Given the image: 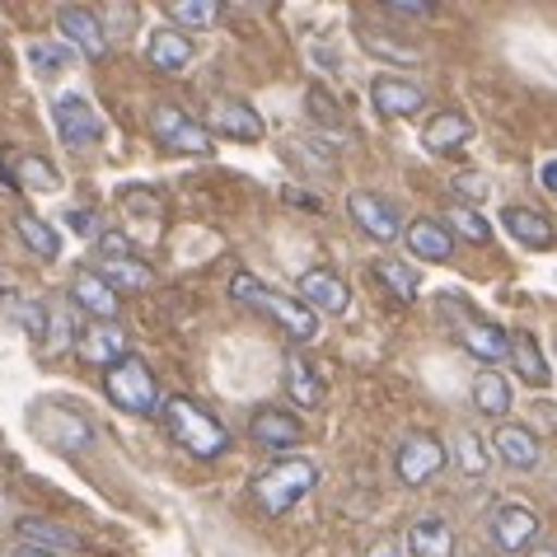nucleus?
<instances>
[{"label": "nucleus", "instance_id": "1", "mask_svg": "<svg viewBox=\"0 0 557 557\" xmlns=\"http://www.w3.org/2000/svg\"><path fill=\"white\" fill-rule=\"evenodd\" d=\"M230 296H235L239 305H249L253 314L272 319L276 329L290 337V343H314L319 314L300 296H282V290H272L268 282H258L253 272H235V282H230Z\"/></svg>", "mask_w": 557, "mask_h": 557}, {"label": "nucleus", "instance_id": "2", "mask_svg": "<svg viewBox=\"0 0 557 557\" xmlns=\"http://www.w3.org/2000/svg\"><path fill=\"white\" fill-rule=\"evenodd\" d=\"M164 426L193 459H221L230 450V431L215 422L202 404H193V398H183V394L164 398Z\"/></svg>", "mask_w": 557, "mask_h": 557}, {"label": "nucleus", "instance_id": "3", "mask_svg": "<svg viewBox=\"0 0 557 557\" xmlns=\"http://www.w3.org/2000/svg\"><path fill=\"white\" fill-rule=\"evenodd\" d=\"M314 487H319V469L309 459H300V455L276 459L253 478V497H258V506L268 510V516H286V510L300 506Z\"/></svg>", "mask_w": 557, "mask_h": 557}, {"label": "nucleus", "instance_id": "4", "mask_svg": "<svg viewBox=\"0 0 557 557\" xmlns=\"http://www.w3.org/2000/svg\"><path fill=\"white\" fill-rule=\"evenodd\" d=\"M28 426L34 436L57 455H85L95 445V426H89L85 412H75L71 404H57V398H38L28 408Z\"/></svg>", "mask_w": 557, "mask_h": 557}, {"label": "nucleus", "instance_id": "5", "mask_svg": "<svg viewBox=\"0 0 557 557\" xmlns=\"http://www.w3.org/2000/svg\"><path fill=\"white\" fill-rule=\"evenodd\" d=\"M103 394H108V404L132 412V417H164L160 384H154L141 356H127V361H117L113 370H103Z\"/></svg>", "mask_w": 557, "mask_h": 557}, {"label": "nucleus", "instance_id": "6", "mask_svg": "<svg viewBox=\"0 0 557 557\" xmlns=\"http://www.w3.org/2000/svg\"><path fill=\"white\" fill-rule=\"evenodd\" d=\"M150 132H154V141H160L164 150H174V154H211V146H215L202 122L188 117L174 103H154L150 108Z\"/></svg>", "mask_w": 557, "mask_h": 557}, {"label": "nucleus", "instance_id": "7", "mask_svg": "<svg viewBox=\"0 0 557 557\" xmlns=\"http://www.w3.org/2000/svg\"><path fill=\"white\" fill-rule=\"evenodd\" d=\"M52 122H57L61 141H66L71 150H89V146L103 141V117H99V108L89 103L85 95H57Z\"/></svg>", "mask_w": 557, "mask_h": 557}, {"label": "nucleus", "instance_id": "8", "mask_svg": "<svg viewBox=\"0 0 557 557\" xmlns=\"http://www.w3.org/2000/svg\"><path fill=\"white\" fill-rule=\"evenodd\" d=\"M57 28H61V38H66L71 48L81 57H89V61H99L108 52V28L89 5H61L57 10Z\"/></svg>", "mask_w": 557, "mask_h": 557}, {"label": "nucleus", "instance_id": "9", "mask_svg": "<svg viewBox=\"0 0 557 557\" xmlns=\"http://www.w3.org/2000/svg\"><path fill=\"white\" fill-rule=\"evenodd\" d=\"M394 469H398V478H404L408 487H422L445 469V445L436 436H422V431H417V436H408L404 445H398Z\"/></svg>", "mask_w": 557, "mask_h": 557}, {"label": "nucleus", "instance_id": "10", "mask_svg": "<svg viewBox=\"0 0 557 557\" xmlns=\"http://www.w3.org/2000/svg\"><path fill=\"white\" fill-rule=\"evenodd\" d=\"M539 539V516L520 502H502L492 510V544L502 553H524Z\"/></svg>", "mask_w": 557, "mask_h": 557}, {"label": "nucleus", "instance_id": "11", "mask_svg": "<svg viewBox=\"0 0 557 557\" xmlns=\"http://www.w3.org/2000/svg\"><path fill=\"white\" fill-rule=\"evenodd\" d=\"M347 211H351V221L361 225L375 244H389V239L404 235V221H398V211L384 202L380 193H351L347 197Z\"/></svg>", "mask_w": 557, "mask_h": 557}, {"label": "nucleus", "instance_id": "12", "mask_svg": "<svg viewBox=\"0 0 557 557\" xmlns=\"http://www.w3.org/2000/svg\"><path fill=\"white\" fill-rule=\"evenodd\" d=\"M296 296L314 309V314H343L347 300H351V290H347V282L333 268H309L296 282Z\"/></svg>", "mask_w": 557, "mask_h": 557}, {"label": "nucleus", "instance_id": "13", "mask_svg": "<svg viewBox=\"0 0 557 557\" xmlns=\"http://www.w3.org/2000/svg\"><path fill=\"white\" fill-rule=\"evenodd\" d=\"M370 103H375L384 117H417L426 95H422V85H408V81H398V75H375V81H370Z\"/></svg>", "mask_w": 557, "mask_h": 557}, {"label": "nucleus", "instance_id": "14", "mask_svg": "<svg viewBox=\"0 0 557 557\" xmlns=\"http://www.w3.org/2000/svg\"><path fill=\"white\" fill-rule=\"evenodd\" d=\"M211 132H221L230 136V141H262V117H258V108L253 103H244V99H215L211 103Z\"/></svg>", "mask_w": 557, "mask_h": 557}, {"label": "nucleus", "instance_id": "15", "mask_svg": "<svg viewBox=\"0 0 557 557\" xmlns=\"http://www.w3.org/2000/svg\"><path fill=\"white\" fill-rule=\"evenodd\" d=\"M71 300L85 305L99 323H113L117 319V290L108 286L103 272H95V268H75L71 272Z\"/></svg>", "mask_w": 557, "mask_h": 557}, {"label": "nucleus", "instance_id": "16", "mask_svg": "<svg viewBox=\"0 0 557 557\" xmlns=\"http://www.w3.org/2000/svg\"><path fill=\"white\" fill-rule=\"evenodd\" d=\"M75 351H81V361L89 366H103L113 370L117 361H127V337H122V329H113V323H95V329H85L81 337H75Z\"/></svg>", "mask_w": 557, "mask_h": 557}, {"label": "nucleus", "instance_id": "17", "mask_svg": "<svg viewBox=\"0 0 557 557\" xmlns=\"http://www.w3.org/2000/svg\"><path fill=\"white\" fill-rule=\"evenodd\" d=\"M502 225H506V235L524 244V249H553L557 244V230L544 211H534V207H506L502 211Z\"/></svg>", "mask_w": 557, "mask_h": 557}, {"label": "nucleus", "instance_id": "18", "mask_svg": "<svg viewBox=\"0 0 557 557\" xmlns=\"http://www.w3.org/2000/svg\"><path fill=\"white\" fill-rule=\"evenodd\" d=\"M249 436H253L258 445H268V450H296V441H300V417H296V412H282V408H262V412H253Z\"/></svg>", "mask_w": 557, "mask_h": 557}, {"label": "nucleus", "instance_id": "19", "mask_svg": "<svg viewBox=\"0 0 557 557\" xmlns=\"http://www.w3.org/2000/svg\"><path fill=\"white\" fill-rule=\"evenodd\" d=\"M146 57H150V66H154V71L178 75V71H188V66H193V42L183 38L178 28H154V34L146 38Z\"/></svg>", "mask_w": 557, "mask_h": 557}, {"label": "nucleus", "instance_id": "20", "mask_svg": "<svg viewBox=\"0 0 557 557\" xmlns=\"http://www.w3.org/2000/svg\"><path fill=\"white\" fill-rule=\"evenodd\" d=\"M455 333H459V343L478 356V361H506L510 356V337L487 319H469V323H459Z\"/></svg>", "mask_w": 557, "mask_h": 557}, {"label": "nucleus", "instance_id": "21", "mask_svg": "<svg viewBox=\"0 0 557 557\" xmlns=\"http://www.w3.org/2000/svg\"><path fill=\"white\" fill-rule=\"evenodd\" d=\"M20 534L28 548H42L52 557H71L81 553V534L66 530V524H52V520H20Z\"/></svg>", "mask_w": 557, "mask_h": 557}, {"label": "nucleus", "instance_id": "22", "mask_svg": "<svg viewBox=\"0 0 557 557\" xmlns=\"http://www.w3.org/2000/svg\"><path fill=\"white\" fill-rule=\"evenodd\" d=\"M408 249L417 258H426V262H445V258L455 253V235H450V225H441V221H431V215H422V221L408 225Z\"/></svg>", "mask_w": 557, "mask_h": 557}, {"label": "nucleus", "instance_id": "23", "mask_svg": "<svg viewBox=\"0 0 557 557\" xmlns=\"http://www.w3.org/2000/svg\"><path fill=\"white\" fill-rule=\"evenodd\" d=\"M492 445H497V455L510 463V469H534L539 463V441H534V431L530 426H516V422H506L497 436H492Z\"/></svg>", "mask_w": 557, "mask_h": 557}, {"label": "nucleus", "instance_id": "24", "mask_svg": "<svg viewBox=\"0 0 557 557\" xmlns=\"http://www.w3.org/2000/svg\"><path fill=\"white\" fill-rule=\"evenodd\" d=\"M469 136H473L469 117H463V113H441V117H431V122H426L422 146H426L431 154H455L463 141H469Z\"/></svg>", "mask_w": 557, "mask_h": 557}, {"label": "nucleus", "instance_id": "25", "mask_svg": "<svg viewBox=\"0 0 557 557\" xmlns=\"http://www.w3.org/2000/svg\"><path fill=\"white\" fill-rule=\"evenodd\" d=\"M408 553L412 557H450L455 553V530L445 520H417L408 530Z\"/></svg>", "mask_w": 557, "mask_h": 557}, {"label": "nucleus", "instance_id": "26", "mask_svg": "<svg viewBox=\"0 0 557 557\" xmlns=\"http://www.w3.org/2000/svg\"><path fill=\"white\" fill-rule=\"evenodd\" d=\"M282 380H286V394L296 398L300 408H323V384H319V375L309 370V361H300L296 351L286 356V370H282Z\"/></svg>", "mask_w": 557, "mask_h": 557}, {"label": "nucleus", "instance_id": "27", "mask_svg": "<svg viewBox=\"0 0 557 557\" xmlns=\"http://www.w3.org/2000/svg\"><path fill=\"white\" fill-rule=\"evenodd\" d=\"M473 408L487 417H506L510 412V384L497 375V370H478L473 375Z\"/></svg>", "mask_w": 557, "mask_h": 557}, {"label": "nucleus", "instance_id": "28", "mask_svg": "<svg viewBox=\"0 0 557 557\" xmlns=\"http://www.w3.org/2000/svg\"><path fill=\"white\" fill-rule=\"evenodd\" d=\"M14 235H20L28 249H34L42 262H52L57 253H61V239H57V230L42 221V215H28V211H20L14 215Z\"/></svg>", "mask_w": 557, "mask_h": 557}, {"label": "nucleus", "instance_id": "29", "mask_svg": "<svg viewBox=\"0 0 557 557\" xmlns=\"http://www.w3.org/2000/svg\"><path fill=\"white\" fill-rule=\"evenodd\" d=\"M103 282L113 290H150L154 286V272L136 258H103Z\"/></svg>", "mask_w": 557, "mask_h": 557}, {"label": "nucleus", "instance_id": "30", "mask_svg": "<svg viewBox=\"0 0 557 557\" xmlns=\"http://www.w3.org/2000/svg\"><path fill=\"white\" fill-rule=\"evenodd\" d=\"M510 361H516L524 384H539V389L548 384V366H544V356H539L534 333H516V337H510Z\"/></svg>", "mask_w": 557, "mask_h": 557}, {"label": "nucleus", "instance_id": "31", "mask_svg": "<svg viewBox=\"0 0 557 557\" xmlns=\"http://www.w3.org/2000/svg\"><path fill=\"white\" fill-rule=\"evenodd\" d=\"M164 14L183 28H211L221 20V5L215 0H164Z\"/></svg>", "mask_w": 557, "mask_h": 557}, {"label": "nucleus", "instance_id": "32", "mask_svg": "<svg viewBox=\"0 0 557 557\" xmlns=\"http://www.w3.org/2000/svg\"><path fill=\"white\" fill-rule=\"evenodd\" d=\"M375 276L394 290L398 300H412V296H417V286H422V276H417L408 262H398V258H380V262H375Z\"/></svg>", "mask_w": 557, "mask_h": 557}, {"label": "nucleus", "instance_id": "33", "mask_svg": "<svg viewBox=\"0 0 557 557\" xmlns=\"http://www.w3.org/2000/svg\"><path fill=\"white\" fill-rule=\"evenodd\" d=\"M445 215H450V225H455L469 244H478V249H487V244H492V225H487V215L478 211V207H450Z\"/></svg>", "mask_w": 557, "mask_h": 557}, {"label": "nucleus", "instance_id": "34", "mask_svg": "<svg viewBox=\"0 0 557 557\" xmlns=\"http://www.w3.org/2000/svg\"><path fill=\"white\" fill-rule=\"evenodd\" d=\"M20 188H38V193H57L61 188V174L57 164H48L42 154H28V160H20Z\"/></svg>", "mask_w": 557, "mask_h": 557}, {"label": "nucleus", "instance_id": "35", "mask_svg": "<svg viewBox=\"0 0 557 557\" xmlns=\"http://www.w3.org/2000/svg\"><path fill=\"white\" fill-rule=\"evenodd\" d=\"M28 66H34L38 75H61L71 66V48H61V42H42L34 38L28 42Z\"/></svg>", "mask_w": 557, "mask_h": 557}, {"label": "nucleus", "instance_id": "36", "mask_svg": "<svg viewBox=\"0 0 557 557\" xmlns=\"http://www.w3.org/2000/svg\"><path fill=\"white\" fill-rule=\"evenodd\" d=\"M459 463H463V473H469V478H483L487 473L492 455H487L483 436H473V431H459Z\"/></svg>", "mask_w": 557, "mask_h": 557}, {"label": "nucleus", "instance_id": "37", "mask_svg": "<svg viewBox=\"0 0 557 557\" xmlns=\"http://www.w3.org/2000/svg\"><path fill=\"white\" fill-rule=\"evenodd\" d=\"M309 113H314L323 127H337V122H343V108H337V99H329V89H309Z\"/></svg>", "mask_w": 557, "mask_h": 557}, {"label": "nucleus", "instance_id": "38", "mask_svg": "<svg viewBox=\"0 0 557 557\" xmlns=\"http://www.w3.org/2000/svg\"><path fill=\"white\" fill-rule=\"evenodd\" d=\"M384 14H394V20H436V5L431 0H384Z\"/></svg>", "mask_w": 557, "mask_h": 557}, {"label": "nucleus", "instance_id": "39", "mask_svg": "<svg viewBox=\"0 0 557 557\" xmlns=\"http://www.w3.org/2000/svg\"><path fill=\"white\" fill-rule=\"evenodd\" d=\"M455 193L463 197V207H483L492 188H487L483 174H459V178H455Z\"/></svg>", "mask_w": 557, "mask_h": 557}, {"label": "nucleus", "instance_id": "40", "mask_svg": "<svg viewBox=\"0 0 557 557\" xmlns=\"http://www.w3.org/2000/svg\"><path fill=\"white\" fill-rule=\"evenodd\" d=\"M99 253L103 258H132L136 249H132V239L122 235V230H103V235H99Z\"/></svg>", "mask_w": 557, "mask_h": 557}, {"label": "nucleus", "instance_id": "41", "mask_svg": "<svg viewBox=\"0 0 557 557\" xmlns=\"http://www.w3.org/2000/svg\"><path fill=\"white\" fill-rule=\"evenodd\" d=\"M361 557H404V544H398V539H380V544H370Z\"/></svg>", "mask_w": 557, "mask_h": 557}, {"label": "nucleus", "instance_id": "42", "mask_svg": "<svg viewBox=\"0 0 557 557\" xmlns=\"http://www.w3.org/2000/svg\"><path fill=\"white\" fill-rule=\"evenodd\" d=\"M66 221H71L75 235H95V221H89V211H71Z\"/></svg>", "mask_w": 557, "mask_h": 557}, {"label": "nucleus", "instance_id": "43", "mask_svg": "<svg viewBox=\"0 0 557 557\" xmlns=\"http://www.w3.org/2000/svg\"><path fill=\"white\" fill-rule=\"evenodd\" d=\"M539 183H544V188L557 197V160H548L544 169H539Z\"/></svg>", "mask_w": 557, "mask_h": 557}, {"label": "nucleus", "instance_id": "44", "mask_svg": "<svg viewBox=\"0 0 557 557\" xmlns=\"http://www.w3.org/2000/svg\"><path fill=\"white\" fill-rule=\"evenodd\" d=\"M0 557H52V553H42V548H10V553H0Z\"/></svg>", "mask_w": 557, "mask_h": 557}, {"label": "nucleus", "instance_id": "45", "mask_svg": "<svg viewBox=\"0 0 557 557\" xmlns=\"http://www.w3.org/2000/svg\"><path fill=\"white\" fill-rule=\"evenodd\" d=\"M5 516H14V502H10V492L0 487V520H5Z\"/></svg>", "mask_w": 557, "mask_h": 557}, {"label": "nucleus", "instance_id": "46", "mask_svg": "<svg viewBox=\"0 0 557 557\" xmlns=\"http://www.w3.org/2000/svg\"><path fill=\"white\" fill-rule=\"evenodd\" d=\"M530 557H557V548H534Z\"/></svg>", "mask_w": 557, "mask_h": 557}]
</instances>
